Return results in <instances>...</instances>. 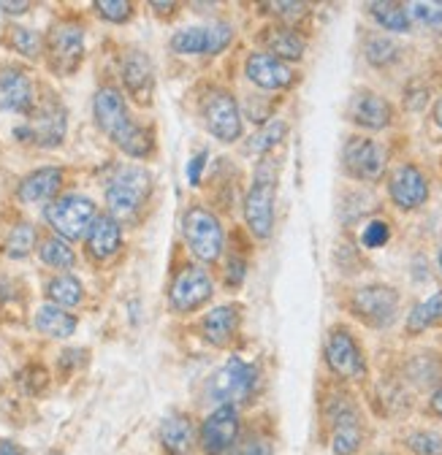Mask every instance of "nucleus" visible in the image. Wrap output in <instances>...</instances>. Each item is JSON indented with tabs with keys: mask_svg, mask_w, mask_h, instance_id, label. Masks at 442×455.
Returning <instances> with one entry per match:
<instances>
[{
	"mask_svg": "<svg viewBox=\"0 0 442 455\" xmlns=\"http://www.w3.org/2000/svg\"><path fill=\"white\" fill-rule=\"evenodd\" d=\"M348 174L364 182H377L385 171V152L372 139H350L345 147Z\"/></svg>",
	"mask_w": 442,
	"mask_h": 455,
	"instance_id": "obj_13",
	"label": "nucleus"
},
{
	"mask_svg": "<svg viewBox=\"0 0 442 455\" xmlns=\"http://www.w3.org/2000/svg\"><path fill=\"white\" fill-rule=\"evenodd\" d=\"M33 247H36V228L33 225L22 222V225L12 228V234L6 239V255L9 258H17V260L28 258Z\"/></svg>",
	"mask_w": 442,
	"mask_h": 455,
	"instance_id": "obj_33",
	"label": "nucleus"
},
{
	"mask_svg": "<svg viewBox=\"0 0 442 455\" xmlns=\"http://www.w3.org/2000/svg\"><path fill=\"white\" fill-rule=\"evenodd\" d=\"M0 455H25V450L14 442H0Z\"/></svg>",
	"mask_w": 442,
	"mask_h": 455,
	"instance_id": "obj_44",
	"label": "nucleus"
},
{
	"mask_svg": "<svg viewBox=\"0 0 442 455\" xmlns=\"http://www.w3.org/2000/svg\"><path fill=\"white\" fill-rule=\"evenodd\" d=\"M434 120H437V125L442 128V98L434 103Z\"/></svg>",
	"mask_w": 442,
	"mask_h": 455,
	"instance_id": "obj_47",
	"label": "nucleus"
},
{
	"mask_svg": "<svg viewBox=\"0 0 442 455\" xmlns=\"http://www.w3.org/2000/svg\"><path fill=\"white\" fill-rule=\"evenodd\" d=\"M38 255H41V260H44L46 266H52V268H71V266L76 263L74 250H71L60 236L46 239V242L41 244Z\"/></svg>",
	"mask_w": 442,
	"mask_h": 455,
	"instance_id": "obj_31",
	"label": "nucleus"
},
{
	"mask_svg": "<svg viewBox=\"0 0 442 455\" xmlns=\"http://www.w3.org/2000/svg\"><path fill=\"white\" fill-rule=\"evenodd\" d=\"M201 328H204V336H206V341H212V345H229V341L234 339V333H237V328H239V309L237 307H214L206 317H204V323H201Z\"/></svg>",
	"mask_w": 442,
	"mask_h": 455,
	"instance_id": "obj_23",
	"label": "nucleus"
},
{
	"mask_svg": "<svg viewBox=\"0 0 442 455\" xmlns=\"http://www.w3.org/2000/svg\"><path fill=\"white\" fill-rule=\"evenodd\" d=\"M350 309L358 320H364L372 328H385L397 320L399 312V296L394 288H385V284H369V288L356 291Z\"/></svg>",
	"mask_w": 442,
	"mask_h": 455,
	"instance_id": "obj_7",
	"label": "nucleus"
},
{
	"mask_svg": "<svg viewBox=\"0 0 442 455\" xmlns=\"http://www.w3.org/2000/svg\"><path fill=\"white\" fill-rule=\"evenodd\" d=\"M391 198L399 209H418L429 198V185L415 165H399L391 174Z\"/></svg>",
	"mask_w": 442,
	"mask_h": 455,
	"instance_id": "obj_17",
	"label": "nucleus"
},
{
	"mask_svg": "<svg viewBox=\"0 0 442 455\" xmlns=\"http://www.w3.org/2000/svg\"><path fill=\"white\" fill-rule=\"evenodd\" d=\"M245 268H247V266H245V260L231 258V260H229V276H226V279H229V284H239V282L245 279Z\"/></svg>",
	"mask_w": 442,
	"mask_h": 455,
	"instance_id": "obj_43",
	"label": "nucleus"
},
{
	"mask_svg": "<svg viewBox=\"0 0 442 455\" xmlns=\"http://www.w3.org/2000/svg\"><path fill=\"white\" fill-rule=\"evenodd\" d=\"M60 185H63V171L49 165V168H38L33 174H28L22 180L17 196L22 204H41V201H49L58 196Z\"/></svg>",
	"mask_w": 442,
	"mask_h": 455,
	"instance_id": "obj_22",
	"label": "nucleus"
},
{
	"mask_svg": "<svg viewBox=\"0 0 442 455\" xmlns=\"http://www.w3.org/2000/svg\"><path fill=\"white\" fill-rule=\"evenodd\" d=\"M407 17L431 28V30H442V4H410L405 6Z\"/></svg>",
	"mask_w": 442,
	"mask_h": 455,
	"instance_id": "obj_35",
	"label": "nucleus"
},
{
	"mask_svg": "<svg viewBox=\"0 0 442 455\" xmlns=\"http://www.w3.org/2000/svg\"><path fill=\"white\" fill-rule=\"evenodd\" d=\"M149 190H152L149 171H144L139 165L123 168L120 174L112 182H108V190H106L108 212H112L115 220L136 214L144 206V201L149 198Z\"/></svg>",
	"mask_w": 442,
	"mask_h": 455,
	"instance_id": "obj_2",
	"label": "nucleus"
},
{
	"mask_svg": "<svg viewBox=\"0 0 442 455\" xmlns=\"http://www.w3.org/2000/svg\"><path fill=\"white\" fill-rule=\"evenodd\" d=\"M49 455H60V452H49Z\"/></svg>",
	"mask_w": 442,
	"mask_h": 455,
	"instance_id": "obj_49",
	"label": "nucleus"
},
{
	"mask_svg": "<svg viewBox=\"0 0 442 455\" xmlns=\"http://www.w3.org/2000/svg\"><path fill=\"white\" fill-rule=\"evenodd\" d=\"M160 442L165 447V452L172 455H185L193 444V426L188 418L182 415H172L165 418L163 426H160Z\"/></svg>",
	"mask_w": 442,
	"mask_h": 455,
	"instance_id": "obj_26",
	"label": "nucleus"
},
{
	"mask_svg": "<svg viewBox=\"0 0 442 455\" xmlns=\"http://www.w3.org/2000/svg\"><path fill=\"white\" fill-rule=\"evenodd\" d=\"M437 323H442V291L434 293L431 299H426L423 304H418V307L410 312V317H407V331H410V333H421V331H426V328H431V325H437Z\"/></svg>",
	"mask_w": 442,
	"mask_h": 455,
	"instance_id": "obj_29",
	"label": "nucleus"
},
{
	"mask_svg": "<svg viewBox=\"0 0 442 455\" xmlns=\"http://www.w3.org/2000/svg\"><path fill=\"white\" fill-rule=\"evenodd\" d=\"M95 220V204L84 196H63L46 206V222L63 239H82Z\"/></svg>",
	"mask_w": 442,
	"mask_h": 455,
	"instance_id": "obj_4",
	"label": "nucleus"
},
{
	"mask_svg": "<svg viewBox=\"0 0 442 455\" xmlns=\"http://www.w3.org/2000/svg\"><path fill=\"white\" fill-rule=\"evenodd\" d=\"M33 82L22 68L0 71V108L4 111H33Z\"/></svg>",
	"mask_w": 442,
	"mask_h": 455,
	"instance_id": "obj_18",
	"label": "nucleus"
},
{
	"mask_svg": "<svg viewBox=\"0 0 442 455\" xmlns=\"http://www.w3.org/2000/svg\"><path fill=\"white\" fill-rule=\"evenodd\" d=\"M46 296L54 307H60V309H71L76 304H82L84 299V288H82V282L71 274H63V276H54L49 284H46Z\"/></svg>",
	"mask_w": 442,
	"mask_h": 455,
	"instance_id": "obj_28",
	"label": "nucleus"
},
{
	"mask_svg": "<svg viewBox=\"0 0 442 455\" xmlns=\"http://www.w3.org/2000/svg\"><path fill=\"white\" fill-rule=\"evenodd\" d=\"M36 328L44 333V336H52V339H66L76 331V317L68 315L66 309L54 307V304H44L38 312H36Z\"/></svg>",
	"mask_w": 442,
	"mask_h": 455,
	"instance_id": "obj_24",
	"label": "nucleus"
},
{
	"mask_svg": "<svg viewBox=\"0 0 442 455\" xmlns=\"http://www.w3.org/2000/svg\"><path fill=\"white\" fill-rule=\"evenodd\" d=\"M123 244V228L112 214H100L92 220L90 231H87V250L92 258L106 260L112 258Z\"/></svg>",
	"mask_w": 442,
	"mask_h": 455,
	"instance_id": "obj_20",
	"label": "nucleus"
},
{
	"mask_svg": "<svg viewBox=\"0 0 442 455\" xmlns=\"http://www.w3.org/2000/svg\"><path fill=\"white\" fill-rule=\"evenodd\" d=\"M49 49V63L58 74H71L82 63L84 54V30L74 22H63L58 28H52L46 38Z\"/></svg>",
	"mask_w": 442,
	"mask_h": 455,
	"instance_id": "obj_8",
	"label": "nucleus"
},
{
	"mask_svg": "<svg viewBox=\"0 0 442 455\" xmlns=\"http://www.w3.org/2000/svg\"><path fill=\"white\" fill-rule=\"evenodd\" d=\"M247 79L253 84H258L261 90H283L293 82V71L277 60V57H271L269 52H255L247 57Z\"/></svg>",
	"mask_w": 442,
	"mask_h": 455,
	"instance_id": "obj_16",
	"label": "nucleus"
},
{
	"mask_svg": "<svg viewBox=\"0 0 442 455\" xmlns=\"http://www.w3.org/2000/svg\"><path fill=\"white\" fill-rule=\"evenodd\" d=\"M407 444L418 455H442V436L434 431H418L407 439Z\"/></svg>",
	"mask_w": 442,
	"mask_h": 455,
	"instance_id": "obj_37",
	"label": "nucleus"
},
{
	"mask_svg": "<svg viewBox=\"0 0 442 455\" xmlns=\"http://www.w3.org/2000/svg\"><path fill=\"white\" fill-rule=\"evenodd\" d=\"M439 268H442V250H439Z\"/></svg>",
	"mask_w": 442,
	"mask_h": 455,
	"instance_id": "obj_48",
	"label": "nucleus"
},
{
	"mask_svg": "<svg viewBox=\"0 0 442 455\" xmlns=\"http://www.w3.org/2000/svg\"><path fill=\"white\" fill-rule=\"evenodd\" d=\"M95 123L98 128L112 139L125 155L131 157H147L152 152V133L139 128L125 106V98L115 87H100L92 100Z\"/></svg>",
	"mask_w": 442,
	"mask_h": 455,
	"instance_id": "obj_1",
	"label": "nucleus"
},
{
	"mask_svg": "<svg viewBox=\"0 0 442 455\" xmlns=\"http://www.w3.org/2000/svg\"><path fill=\"white\" fill-rule=\"evenodd\" d=\"M397 54H399V46L391 38L377 36V38H369V44H366V60L372 66H389L397 60Z\"/></svg>",
	"mask_w": 442,
	"mask_h": 455,
	"instance_id": "obj_34",
	"label": "nucleus"
},
{
	"mask_svg": "<svg viewBox=\"0 0 442 455\" xmlns=\"http://www.w3.org/2000/svg\"><path fill=\"white\" fill-rule=\"evenodd\" d=\"M331 444H334L337 455H353L358 450L361 428H358V420L350 410H345L334 418V436H331Z\"/></svg>",
	"mask_w": 442,
	"mask_h": 455,
	"instance_id": "obj_27",
	"label": "nucleus"
},
{
	"mask_svg": "<svg viewBox=\"0 0 442 455\" xmlns=\"http://www.w3.org/2000/svg\"><path fill=\"white\" fill-rule=\"evenodd\" d=\"M204 120L214 139L220 141H237L242 136V111L229 92H212L204 103Z\"/></svg>",
	"mask_w": 442,
	"mask_h": 455,
	"instance_id": "obj_9",
	"label": "nucleus"
},
{
	"mask_svg": "<svg viewBox=\"0 0 442 455\" xmlns=\"http://www.w3.org/2000/svg\"><path fill=\"white\" fill-rule=\"evenodd\" d=\"M325 361L340 377H348V379L364 377V369H366L364 366V355H361L358 345H356L353 336L348 331H334V333L328 336Z\"/></svg>",
	"mask_w": 442,
	"mask_h": 455,
	"instance_id": "obj_15",
	"label": "nucleus"
},
{
	"mask_svg": "<svg viewBox=\"0 0 442 455\" xmlns=\"http://www.w3.org/2000/svg\"><path fill=\"white\" fill-rule=\"evenodd\" d=\"M239 434V412L231 404L217 407L201 426V447L206 455H226Z\"/></svg>",
	"mask_w": 442,
	"mask_h": 455,
	"instance_id": "obj_11",
	"label": "nucleus"
},
{
	"mask_svg": "<svg viewBox=\"0 0 442 455\" xmlns=\"http://www.w3.org/2000/svg\"><path fill=\"white\" fill-rule=\"evenodd\" d=\"M255 390V369L239 358H231L223 369H220L209 385H206V393L212 402H217L220 407L223 404H242L250 398V393Z\"/></svg>",
	"mask_w": 442,
	"mask_h": 455,
	"instance_id": "obj_5",
	"label": "nucleus"
},
{
	"mask_svg": "<svg viewBox=\"0 0 442 455\" xmlns=\"http://www.w3.org/2000/svg\"><path fill=\"white\" fill-rule=\"evenodd\" d=\"M172 307L177 312H196L198 307H204L212 299V279L204 268L188 266L177 274L174 284H172Z\"/></svg>",
	"mask_w": 442,
	"mask_h": 455,
	"instance_id": "obj_12",
	"label": "nucleus"
},
{
	"mask_svg": "<svg viewBox=\"0 0 442 455\" xmlns=\"http://www.w3.org/2000/svg\"><path fill=\"white\" fill-rule=\"evenodd\" d=\"M263 44L269 46V54L277 57V60H299L304 54V41L288 30V28H269L263 30Z\"/></svg>",
	"mask_w": 442,
	"mask_h": 455,
	"instance_id": "obj_25",
	"label": "nucleus"
},
{
	"mask_svg": "<svg viewBox=\"0 0 442 455\" xmlns=\"http://www.w3.org/2000/svg\"><path fill=\"white\" fill-rule=\"evenodd\" d=\"M234 38V28L226 22H214L206 28H185L174 33L172 49L180 54H217L223 52Z\"/></svg>",
	"mask_w": 442,
	"mask_h": 455,
	"instance_id": "obj_10",
	"label": "nucleus"
},
{
	"mask_svg": "<svg viewBox=\"0 0 442 455\" xmlns=\"http://www.w3.org/2000/svg\"><path fill=\"white\" fill-rule=\"evenodd\" d=\"M271 9H277V14L285 17V20L304 17V12H307V6H301V4H274Z\"/></svg>",
	"mask_w": 442,
	"mask_h": 455,
	"instance_id": "obj_42",
	"label": "nucleus"
},
{
	"mask_svg": "<svg viewBox=\"0 0 442 455\" xmlns=\"http://www.w3.org/2000/svg\"><path fill=\"white\" fill-rule=\"evenodd\" d=\"M285 131H288V125H285L283 120H271V123H266V125H263V128L250 139L247 152H253V155H263V152L274 149V147H277V144L285 139Z\"/></svg>",
	"mask_w": 442,
	"mask_h": 455,
	"instance_id": "obj_32",
	"label": "nucleus"
},
{
	"mask_svg": "<svg viewBox=\"0 0 442 455\" xmlns=\"http://www.w3.org/2000/svg\"><path fill=\"white\" fill-rule=\"evenodd\" d=\"M95 12L108 22H125V20H131L133 6L128 4V0H98Z\"/></svg>",
	"mask_w": 442,
	"mask_h": 455,
	"instance_id": "obj_36",
	"label": "nucleus"
},
{
	"mask_svg": "<svg viewBox=\"0 0 442 455\" xmlns=\"http://www.w3.org/2000/svg\"><path fill=\"white\" fill-rule=\"evenodd\" d=\"M245 217L250 231L258 239H269L274 228V182L271 180H255L245 198Z\"/></svg>",
	"mask_w": 442,
	"mask_h": 455,
	"instance_id": "obj_14",
	"label": "nucleus"
},
{
	"mask_svg": "<svg viewBox=\"0 0 442 455\" xmlns=\"http://www.w3.org/2000/svg\"><path fill=\"white\" fill-rule=\"evenodd\" d=\"M0 9L6 14H25L30 9V4H0Z\"/></svg>",
	"mask_w": 442,
	"mask_h": 455,
	"instance_id": "obj_45",
	"label": "nucleus"
},
{
	"mask_svg": "<svg viewBox=\"0 0 442 455\" xmlns=\"http://www.w3.org/2000/svg\"><path fill=\"white\" fill-rule=\"evenodd\" d=\"M12 44H14V49H17L20 54H25V57H38V52H41V38H38V33L25 30V28H14V30H12Z\"/></svg>",
	"mask_w": 442,
	"mask_h": 455,
	"instance_id": "obj_38",
	"label": "nucleus"
},
{
	"mask_svg": "<svg viewBox=\"0 0 442 455\" xmlns=\"http://www.w3.org/2000/svg\"><path fill=\"white\" fill-rule=\"evenodd\" d=\"M350 120L361 128H369V131H382L385 125L391 123L394 111L389 106V100H382L380 95L374 92H358L353 100H350Z\"/></svg>",
	"mask_w": 442,
	"mask_h": 455,
	"instance_id": "obj_21",
	"label": "nucleus"
},
{
	"mask_svg": "<svg viewBox=\"0 0 442 455\" xmlns=\"http://www.w3.org/2000/svg\"><path fill=\"white\" fill-rule=\"evenodd\" d=\"M66 108L60 100L46 98L33 108L28 128H17V139H28L38 147H58L66 139Z\"/></svg>",
	"mask_w": 442,
	"mask_h": 455,
	"instance_id": "obj_6",
	"label": "nucleus"
},
{
	"mask_svg": "<svg viewBox=\"0 0 442 455\" xmlns=\"http://www.w3.org/2000/svg\"><path fill=\"white\" fill-rule=\"evenodd\" d=\"M431 412H437L442 418V387L431 395Z\"/></svg>",
	"mask_w": 442,
	"mask_h": 455,
	"instance_id": "obj_46",
	"label": "nucleus"
},
{
	"mask_svg": "<svg viewBox=\"0 0 442 455\" xmlns=\"http://www.w3.org/2000/svg\"><path fill=\"white\" fill-rule=\"evenodd\" d=\"M206 160H209V152H198L196 157L188 160V182H190L193 188L201 185V171H204Z\"/></svg>",
	"mask_w": 442,
	"mask_h": 455,
	"instance_id": "obj_41",
	"label": "nucleus"
},
{
	"mask_svg": "<svg viewBox=\"0 0 442 455\" xmlns=\"http://www.w3.org/2000/svg\"><path fill=\"white\" fill-rule=\"evenodd\" d=\"M234 455H271V444L261 436H253L245 444H239Z\"/></svg>",
	"mask_w": 442,
	"mask_h": 455,
	"instance_id": "obj_40",
	"label": "nucleus"
},
{
	"mask_svg": "<svg viewBox=\"0 0 442 455\" xmlns=\"http://www.w3.org/2000/svg\"><path fill=\"white\" fill-rule=\"evenodd\" d=\"M123 84L128 90L131 98H136L139 103H149L152 92H155V71L152 63L144 52H131L123 63Z\"/></svg>",
	"mask_w": 442,
	"mask_h": 455,
	"instance_id": "obj_19",
	"label": "nucleus"
},
{
	"mask_svg": "<svg viewBox=\"0 0 442 455\" xmlns=\"http://www.w3.org/2000/svg\"><path fill=\"white\" fill-rule=\"evenodd\" d=\"M369 12L372 17L391 33H405L410 28V17H407V9L402 4H369Z\"/></svg>",
	"mask_w": 442,
	"mask_h": 455,
	"instance_id": "obj_30",
	"label": "nucleus"
},
{
	"mask_svg": "<svg viewBox=\"0 0 442 455\" xmlns=\"http://www.w3.org/2000/svg\"><path fill=\"white\" fill-rule=\"evenodd\" d=\"M182 234H185V242L190 247V252L198 258V260H217L220 252H223V225H220V220L204 209V206H193L185 220H182Z\"/></svg>",
	"mask_w": 442,
	"mask_h": 455,
	"instance_id": "obj_3",
	"label": "nucleus"
},
{
	"mask_svg": "<svg viewBox=\"0 0 442 455\" xmlns=\"http://www.w3.org/2000/svg\"><path fill=\"white\" fill-rule=\"evenodd\" d=\"M389 239H391V228L385 225V222H380V220L369 222V225L364 228V236H361L364 247H369V250H374V247H382V244L389 242Z\"/></svg>",
	"mask_w": 442,
	"mask_h": 455,
	"instance_id": "obj_39",
	"label": "nucleus"
}]
</instances>
